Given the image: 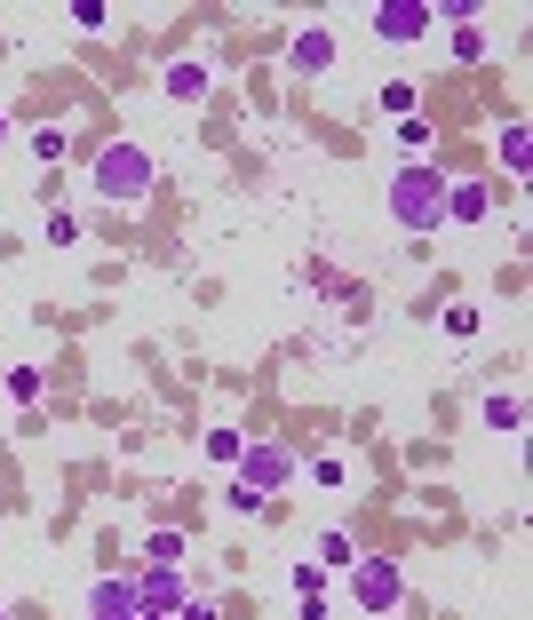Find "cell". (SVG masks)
Listing matches in <instances>:
<instances>
[{
	"mask_svg": "<svg viewBox=\"0 0 533 620\" xmlns=\"http://www.w3.org/2000/svg\"><path fill=\"white\" fill-rule=\"evenodd\" d=\"M152 184H159V159L144 152V144H104L96 152V167H88V191L104 199V207H120V215H136V207L152 199Z\"/></svg>",
	"mask_w": 533,
	"mask_h": 620,
	"instance_id": "cell-1",
	"label": "cell"
},
{
	"mask_svg": "<svg viewBox=\"0 0 533 620\" xmlns=\"http://www.w3.org/2000/svg\"><path fill=\"white\" fill-rule=\"evenodd\" d=\"M390 223L398 231H407V239H430V231H438L446 223V176H438V167H398V176H390Z\"/></svg>",
	"mask_w": 533,
	"mask_h": 620,
	"instance_id": "cell-2",
	"label": "cell"
},
{
	"mask_svg": "<svg viewBox=\"0 0 533 620\" xmlns=\"http://www.w3.org/2000/svg\"><path fill=\"white\" fill-rule=\"evenodd\" d=\"M343 580H351V605H358V612H375V620L407 605V573H398L390 557H358Z\"/></svg>",
	"mask_w": 533,
	"mask_h": 620,
	"instance_id": "cell-3",
	"label": "cell"
},
{
	"mask_svg": "<svg viewBox=\"0 0 533 620\" xmlns=\"http://www.w3.org/2000/svg\"><path fill=\"white\" fill-rule=\"evenodd\" d=\"M231 477H240V486H255L263 501H271V494L287 486V477H295V454H287V445H271V438H247V454H240V469H231Z\"/></svg>",
	"mask_w": 533,
	"mask_h": 620,
	"instance_id": "cell-4",
	"label": "cell"
},
{
	"mask_svg": "<svg viewBox=\"0 0 533 620\" xmlns=\"http://www.w3.org/2000/svg\"><path fill=\"white\" fill-rule=\"evenodd\" d=\"M127 580H136V605H144V612H168V620H176V605L191 597L184 565H144V573H127Z\"/></svg>",
	"mask_w": 533,
	"mask_h": 620,
	"instance_id": "cell-5",
	"label": "cell"
},
{
	"mask_svg": "<svg viewBox=\"0 0 533 620\" xmlns=\"http://www.w3.org/2000/svg\"><path fill=\"white\" fill-rule=\"evenodd\" d=\"M366 24H375V41L407 48V41H422V32H430V9H422V0H382V9H366Z\"/></svg>",
	"mask_w": 533,
	"mask_h": 620,
	"instance_id": "cell-6",
	"label": "cell"
},
{
	"mask_svg": "<svg viewBox=\"0 0 533 620\" xmlns=\"http://www.w3.org/2000/svg\"><path fill=\"white\" fill-rule=\"evenodd\" d=\"M287 64H295V73H303V80L335 73V32H326V24H303V32H295V41H287Z\"/></svg>",
	"mask_w": 533,
	"mask_h": 620,
	"instance_id": "cell-7",
	"label": "cell"
},
{
	"mask_svg": "<svg viewBox=\"0 0 533 620\" xmlns=\"http://www.w3.org/2000/svg\"><path fill=\"white\" fill-rule=\"evenodd\" d=\"M88 620H144V605H136V580H96V589H88V605H80Z\"/></svg>",
	"mask_w": 533,
	"mask_h": 620,
	"instance_id": "cell-8",
	"label": "cell"
},
{
	"mask_svg": "<svg viewBox=\"0 0 533 620\" xmlns=\"http://www.w3.org/2000/svg\"><path fill=\"white\" fill-rule=\"evenodd\" d=\"M493 215V184H462L446 176V223H486Z\"/></svg>",
	"mask_w": 533,
	"mask_h": 620,
	"instance_id": "cell-9",
	"label": "cell"
},
{
	"mask_svg": "<svg viewBox=\"0 0 533 620\" xmlns=\"http://www.w3.org/2000/svg\"><path fill=\"white\" fill-rule=\"evenodd\" d=\"M478 422H486L493 438H518V430H525V406H518L510 390H486V398H478Z\"/></svg>",
	"mask_w": 533,
	"mask_h": 620,
	"instance_id": "cell-10",
	"label": "cell"
},
{
	"mask_svg": "<svg viewBox=\"0 0 533 620\" xmlns=\"http://www.w3.org/2000/svg\"><path fill=\"white\" fill-rule=\"evenodd\" d=\"M159 88H168L176 103H199V96H208V64H199V56H176L168 73H159Z\"/></svg>",
	"mask_w": 533,
	"mask_h": 620,
	"instance_id": "cell-11",
	"label": "cell"
},
{
	"mask_svg": "<svg viewBox=\"0 0 533 620\" xmlns=\"http://www.w3.org/2000/svg\"><path fill=\"white\" fill-rule=\"evenodd\" d=\"M0 383H9V398H16L24 413H41V390H48V366H32V358H24V366H9V374H0Z\"/></svg>",
	"mask_w": 533,
	"mask_h": 620,
	"instance_id": "cell-12",
	"label": "cell"
},
{
	"mask_svg": "<svg viewBox=\"0 0 533 620\" xmlns=\"http://www.w3.org/2000/svg\"><path fill=\"white\" fill-rule=\"evenodd\" d=\"M525 159H533V128L502 120V176H525Z\"/></svg>",
	"mask_w": 533,
	"mask_h": 620,
	"instance_id": "cell-13",
	"label": "cell"
},
{
	"mask_svg": "<svg viewBox=\"0 0 533 620\" xmlns=\"http://www.w3.org/2000/svg\"><path fill=\"white\" fill-rule=\"evenodd\" d=\"M319 565H326V573H351V565H358V541H351L343 525H335V533H319Z\"/></svg>",
	"mask_w": 533,
	"mask_h": 620,
	"instance_id": "cell-14",
	"label": "cell"
},
{
	"mask_svg": "<svg viewBox=\"0 0 533 620\" xmlns=\"http://www.w3.org/2000/svg\"><path fill=\"white\" fill-rule=\"evenodd\" d=\"M326 580H335V573H326V565H287V589H295V605H303V597H326Z\"/></svg>",
	"mask_w": 533,
	"mask_h": 620,
	"instance_id": "cell-15",
	"label": "cell"
},
{
	"mask_svg": "<svg viewBox=\"0 0 533 620\" xmlns=\"http://www.w3.org/2000/svg\"><path fill=\"white\" fill-rule=\"evenodd\" d=\"M240 454H247V438L231 430V422H215V430H208V462H223V469H240Z\"/></svg>",
	"mask_w": 533,
	"mask_h": 620,
	"instance_id": "cell-16",
	"label": "cell"
},
{
	"mask_svg": "<svg viewBox=\"0 0 533 620\" xmlns=\"http://www.w3.org/2000/svg\"><path fill=\"white\" fill-rule=\"evenodd\" d=\"M64 152H73L64 128H32V159H41V167H64Z\"/></svg>",
	"mask_w": 533,
	"mask_h": 620,
	"instance_id": "cell-17",
	"label": "cell"
},
{
	"mask_svg": "<svg viewBox=\"0 0 533 620\" xmlns=\"http://www.w3.org/2000/svg\"><path fill=\"white\" fill-rule=\"evenodd\" d=\"M73 239H80V215L73 207H48V247H73Z\"/></svg>",
	"mask_w": 533,
	"mask_h": 620,
	"instance_id": "cell-18",
	"label": "cell"
},
{
	"mask_svg": "<svg viewBox=\"0 0 533 620\" xmlns=\"http://www.w3.org/2000/svg\"><path fill=\"white\" fill-rule=\"evenodd\" d=\"M414 103H422L414 80H390V88H382V112H398V120H414Z\"/></svg>",
	"mask_w": 533,
	"mask_h": 620,
	"instance_id": "cell-19",
	"label": "cell"
},
{
	"mask_svg": "<svg viewBox=\"0 0 533 620\" xmlns=\"http://www.w3.org/2000/svg\"><path fill=\"white\" fill-rule=\"evenodd\" d=\"M478 326H486V319H478V302H454V310H446V334H454V342H470Z\"/></svg>",
	"mask_w": 533,
	"mask_h": 620,
	"instance_id": "cell-20",
	"label": "cell"
},
{
	"mask_svg": "<svg viewBox=\"0 0 533 620\" xmlns=\"http://www.w3.org/2000/svg\"><path fill=\"white\" fill-rule=\"evenodd\" d=\"M478 56H486V32L462 24V32H454V64H478Z\"/></svg>",
	"mask_w": 533,
	"mask_h": 620,
	"instance_id": "cell-21",
	"label": "cell"
},
{
	"mask_svg": "<svg viewBox=\"0 0 533 620\" xmlns=\"http://www.w3.org/2000/svg\"><path fill=\"white\" fill-rule=\"evenodd\" d=\"M144 557H152V565H176V557H184V533H152Z\"/></svg>",
	"mask_w": 533,
	"mask_h": 620,
	"instance_id": "cell-22",
	"label": "cell"
},
{
	"mask_svg": "<svg viewBox=\"0 0 533 620\" xmlns=\"http://www.w3.org/2000/svg\"><path fill=\"white\" fill-rule=\"evenodd\" d=\"M311 486H351V469H343L335 454H319V462H311Z\"/></svg>",
	"mask_w": 533,
	"mask_h": 620,
	"instance_id": "cell-23",
	"label": "cell"
},
{
	"mask_svg": "<svg viewBox=\"0 0 533 620\" xmlns=\"http://www.w3.org/2000/svg\"><path fill=\"white\" fill-rule=\"evenodd\" d=\"M73 24H80V32H104V24H112V9H104V0H80Z\"/></svg>",
	"mask_w": 533,
	"mask_h": 620,
	"instance_id": "cell-24",
	"label": "cell"
},
{
	"mask_svg": "<svg viewBox=\"0 0 533 620\" xmlns=\"http://www.w3.org/2000/svg\"><path fill=\"white\" fill-rule=\"evenodd\" d=\"M398 144H407V152L422 159V152H430V120H398Z\"/></svg>",
	"mask_w": 533,
	"mask_h": 620,
	"instance_id": "cell-25",
	"label": "cell"
},
{
	"mask_svg": "<svg viewBox=\"0 0 533 620\" xmlns=\"http://www.w3.org/2000/svg\"><path fill=\"white\" fill-rule=\"evenodd\" d=\"M231 509H240V517H263V509H271V501H263L255 486H240V477H231Z\"/></svg>",
	"mask_w": 533,
	"mask_h": 620,
	"instance_id": "cell-26",
	"label": "cell"
},
{
	"mask_svg": "<svg viewBox=\"0 0 533 620\" xmlns=\"http://www.w3.org/2000/svg\"><path fill=\"white\" fill-rule=\"evenodd\" d=\"M176 620H215V597H184V605H176Z\"/></svg>",
	"mask_w": 533,
	"mask_h": 620,
	"instance_id": "cell-27",
	"label": "cell"
},
{
	"mask_svg": "<svg viewBox=\"0 0 533 620\" xmlns=\"http://www.w3.org/2000/svg\"><path fill=\"white\" fill-rule=\"evenodd\" d=\"M0 144H9V112H0Z\"/></svg>",
	"mask_w": 533,
	"mask_h": 620,
	"instance_id": "cell-28",
	"label": "cell"
},
{
	"mask_svg": "<svg viewBox=\"0 0 533 620\" xmlns=\"http://www.w3.org/2000/svg\"><path fill=\"white\" fill-rule=\"evenodd\" d=\"M144 620H168V612H144Z\"/></svg>",
	"mask_w": 533,
	"mask_h": 620,
	"instance_id": "cell-29",
	"label": "cell"
},
{
	"mask_svg": "<svg viewBox=\"0 0 533 620\" xmlns=\"http://www.w3.org/2000/svg\"><path fill=\"white\" fill-rule=\"evenodd\" d=\"M0 620H9V605H0Z\"/></svg>",
	"mask_w": 533,
	"mask_h": 620,
	"instance_id": "cell-30",
	"label": "cell"
}]
</instances>
